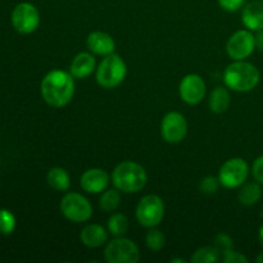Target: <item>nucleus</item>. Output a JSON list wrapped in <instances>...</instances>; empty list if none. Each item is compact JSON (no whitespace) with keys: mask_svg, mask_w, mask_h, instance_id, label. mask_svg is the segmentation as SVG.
I'll return each mask as SVG.
<instances>
[{"mask_svg":"<svg viewBox=\"0 0 263 263\" xmlns=\"http://www.w3.org/2000/svg\"><path fill=\"white\" fill-rule=\"evenodd\" d=\"M15 229V217L10 211L0 210V234L10 235Z\"/></svg>","mask_w":263,"mask_h":263,"instance_id":"25","label":"nucleus"},{"mask_svg":"<svg viewBox=\"0 0 263 263\" xmlns=\"http://www.w3.org/2000/svg\"><path fill=\"white\" fill-rule=\"evenodd\" d=\"M104 257L108 263H138L140 252L133 240L123 236H115L105 247Z\"/></svg>","mask_w":263,"mask_h":263,"instance_id":"5","label":"nucleus"},{"mask_svg":"<svg viewBox=\"0 0 263 263\" xmlns=\"http://www.w3.org/2000/svg\"><path fill=\"white\" fill-rule=\"evenodd\" d=\"M256 49V37L251 30H239L230 36L226 51L233 61H244Z\"/></svg>","mask_w":263,"mask_h":263,"instance_id":"10","label":"nucleus"},{"mask_svg":"<svg viewBox=\"0 0 263 263\" xmlns=\"http://www.w3.org/2000/svg\"><path fill=\"white\" fill-rule=\"evenodd\" d=\"M243 25L251 31H262L263 30V2L262 0H254L246 5L241 14Z\"/></svg>","mask_w":263,"mask_h":263,"instance_id":"15","label":"nucleus"},{"mask_svg":"<svg viewBox=\"0 0 263 263\" xmlns=\"http://www.w3.org/2000/svg\"><path fill=\"white\" fill-rule=\"evenodd\" d=\"M220 252L215 248V247H204L200 248L193 254L192 261L193 263H213L217 262L220 259Z\"/></svg>","mask_w":263,"mask_h":263,"instance_id":"23","label":"nucleus"},{"mask_svg":"<svg viewBox=\"0 0 263 263\" xmlns=\"http://www.w3.org/2000/svg\"><path fill=\"white\" fill-rule=\"evenodd\" d=\"M95 66H97V62H95L94 55L82 51L73 58L69 67V72L76 79H86L94 72Z\"/></svg>","mask_w":263,"mask_h":263,"instance_id":"17","label":"nucleus"},{"mask_svg":"<svg viewBox=\"0 0 263 263\" xmlns=\"http://www.w3.org/2000/svg\"><path fill=\"white\" fill-rule=\"evenodd\" d=\"M222 262L223 263H247L248 262V258H247L244 254L239 253V252L235 251H229L226 252L222 256Z\"/></svg>","mask_w":263,"mask_h":263,"instance_id":"28","label":"nucleus"},{"mask_svg":"<svg viewBox=\"0 0 263 263\" xmlns=\"http://www.w3.org/2000/svg\"><path fill=\"white\" fill-rule=\"evenodd\" d=\"M40 23V13L31 3H20L12 12V25L23 35L32 33Z\"/></svg>","mask_w":263,"mask_h":263,"instance_id":"9","label":"nucleus"},{"mask_svg":"<svg viewBox=\"0 0 263 263\" xmlns=\"http://www.w3.org/2000/svg\"><path fill=\"white\" fill-rule=\"evenodd\" d=\"M211 110L213 113H225L230 107V94H229L228 89L222 86H218L212 90L210 95V100H208Z\"/></svg>","mask_w":263,"mask_h":263,"instance_id":"18","label":"nucleus"},{"mask_svg":"<svg viewBox=\"0 0 263 263\" xmlns=\"http://www.w3.org/2000/svg\"><path fill=\"white\" fill-rule=\"evenodd\" d=\"M108 231L113 236H123L128 231V220L123 213H113L108 220Z\"/></svg>","mask_w":263,"mask_h":263,"instance_id":"22","label":"nucleus"},{"mask_svg":"<svg viewBox=\"0 0 263 263\" xmlns=\"http://www.w3.org/2000/svg\"><path fill=\"white\" fill-rule=\"evenodd\" d=\"M261 74L254 64L246 61H234L226 68L223 81L229 89L238 92H247L258 85Z\"/></svg>","mask_w":263,"mask_h":263,"instance_id":"3","label":"nucleus"},{"mask_svg":"<svg viewBox=\"0 0 263 263\" xmlns=\"http://www.w3.org/2000/svg\"><path fill=\"white\" fill-rule=\"evenodd\" d=\"M86 45L90 51L98 55H109L115 51L116 43L109 33L104 31H94L86 39Z\"/></svg>","mask_w":263,"mask_h":263,"instance_id":"14","label":"nucleus"},{"mask_svg":"<svg viewBox=\"0 0 263 263\" xmlns=\"http://www.w3.org/2000/svg\"><path fill=\"white\" fill-rule=\"evenodd\" d=\"M109 175L102 168H90L82 174L80 185L82 190L89 194H99L107 190L109 185Z\"/></svg>","mask_w":263,"mask_h":263,"instance_id":"13","label":"nucleus"},{"mask_svg":"<svg viewBox=\"0 0 263 263\" xmlns=\"http://www.w3.org/2000/svg\"><path fill=\"white\" fill-rule=\"evenodd\" d=\"M205 91H207L205 82L199 74H186V76L181 80V82H180V97H181L182 102H185L186 104H199V103L204 99Z\"/></svg>","mask_w":263,"mask_h":263,"instance_id":"12","label":"nucleus"},{"mask_svg":"<svg viewBox=\"0 0 263 263\" xmlns=\"http://www.w3.org/2000/svg\"><path fill=\"white\" fill-rule=\"evenodd\" d=\"M162 138L170 144H179L187 134V122L179 112H170L163 117L161 123Z\"/></svg>","mask_w":263,"mask_h":263,"instance_id":"11","label":"nucleus"},{"mask_svg":"<svg viewBox=\"0 0 263 263\" xmlns=\"http://www.w3.org/2000/svg\"><path fill=\"white\" fill-rule=\"evenodd\" d=\"M41 97L53 108L66 107L74 94V81L71 72L53 69L48 72L40 85Z\"/></svg>","mask_w":263,"mask_h":263,"instance_id":"1","label":"nucleus"},{"mask_svg":"<svg viewBox=\"0 0 263 263\" xmlns=\"http://www.w3.org/2000/svg\"><path fill=\"white\" fill-rule=\"evenodd\" d=\"M148 181L145 168L133 161L121 162L112 172V182L120 192L138 193L143 189Z\"/></svg>","mask_w":263,"mask_h":263,"instance_id":"2","label":"nucleus"},{"mask_svg":"<svg viewBox=\"0 0 263 263\" xmlns=\"http://www.w3.org/2000/svg\"><path fill=\"white\" fill-rule=\"evenodd\" d=\"M213 247L220 252L221 256L226 253V252L231 251L233 249V239L225 233H221L218 235H216L215 240H213Z\"/></svg>","mask_w":263,"mask_h":263,"instance_id":"26","label":"nucleus"},{"mask_svg":"<svg viewBox=\"0 0 263 263\" xmlns=\"http://www.w3.org/2000/svg\"><path fill=\"white\" fill-rule=\"evenodd\" d=\"M80 239H81L82 244L87 248H99L107 243L108 231L102 225L90 223L82 229Z\"/></svg>","mask_w":263,"mask_h":263,"instance_id":"16","label":"nucleus"},{"mask_svg":"<svg viewBox=\"0 0 263 263\" xmlns=\"http://www.w3.org/2000/svg\"><path fill=\"white\" fill-rule=\"evenodd\" d=\"M254 37H256V49L263 54V30L258 31V33Z\"/></svg>","mask_w":263,"mask_h":263,"instance_id":"31","label":"nucleus"},{"mask_svg":"<svg viewBox=\"0 0 263 263\" xmlns=\"http://www.w3.org/2000/svg\"><path fill=\"white\" fill-rule=\"evenodd\" d=\"M258 240L259 243H261V246L263 247V225L259 228V231H258Z\"/></svg>","mask_w":263,"mask_h":263,"instance_id":"32","label":"nucleus"},{"mask_svg":"<svg viewBox=\"0 0 263 263\" xmlns=\"http://www.w3.org/2000/svg\"><path fill=\"white\" fill-rule=\"evenodd\" d=\"M145 243H146V247H148L151 251L158 252L164 247V244H166V239H164V235L162 231L152 228V230L148 231V234H146Z\"/></svg>","mask_w":263,"mask_h":263,"instance_id":"24","label":"nucleus"},{"mask_svg":"<svg viewBox=\"0 0 263 263\" xmlns=\"http://www.w3.org/2000/svg\"><path fill=\"white\" fill-rule=\"evenodd\" d=\"M218 186H220V180L213 176L204 177V179H202V181L199 184L200 192L207 195L215 194L218 190Z\"/></svg>","mask_w":263,"mask_h":263,"instance_id":"27","label":"nucleus"},{"mask_svg":"<svg viewBox=\"0 0 263 263\" xmlns=\"http://www.w3.org/2000/svg\"><path fill=\"white\" fill-rule=\"evenodd\" d=\"M46 181H48L49 186L53 187L57 192H66L71 186V177H69L68 172L62 167H54V168L49 170L48 175H46Z\"/></svg>","mask_w":263,"mask_h":263,"instance_id":"19","label":"nucleus"},{"mask_svg":"<svg viewBox=\"0 0 263 263\" xmlns=\"http://www.w3.org/2000/svg\"><path fill=\"white\" fill-rule=\"evenodd\" d=\"M249 175V166L243 158H231L221 166L218 180L222 186L228 189H236L247 181Z\"/></svg>","mask_w":263,"mask_h":263,"instance_id":"8","label":"nucleus"},{"mask_svg":"<svg viewBox=\"0 0 263 263\" xmlns=\"http://www.w3.org/2000/svg\"><path fill=\"white\" fill-rule=\"evenodd\" d=\"M164 216V203L158 195L149 194L140 199L136 207V218L144 228H156Z\"/></svg>","mask_w":263,"mask_h":263,"instance_id":"6","label":"nucleus"},{"mask_svg":"<svg viewBox=\"0 0 263 263\" xmlns=\"http://www.w3.org/2000/svg\"><path fill=\"white\" fill-rule=\"evenodd\" d=\"M121 204V193L117 187L115 189H107L102 194L99 199V207L104 212H113L117 210Z\"/></svg>","mask_w":263,"mask_h":263,"instance_id":"21","label":"nucleus"},{"mask_svg":"<svg viewBox=\"0 0 263 263\" xmlns=\"http://www.w3.org/2000/svg\"><path fill=\"white\" fill-rule=\"evenodd\" d=\"M175 262L185 263V259H181V258H174V259H171V263H175Z\"/></svg>","mask_w":263,"mask_h":263,"instance_id":"34","label":"nucleus"},{"mask_svg":"<svg viewBox=\"0 0 263 263\" xmlns=\"http://www.w3.org/2000/svg\"><path fill=\"white\" fill-rule=\"evenodd\" d=\"M127 74L125 61L118 54H109L100 62L97 69V82L104 89L120 86Z\"/></svg>","mask_w":263,"mask_h":263,"instance_id":"4","label":"nucleus"},{"mask_svg":"<svg viewBox=\"0 0 263 263\" xmlns=\"http://www.w3.org/2000/svg\"><path fill=\"white\" fill-rule=\"evenodd\" d=\"M244 2L246 0H218V4L222 9L228 10V12H235L243 7Z\"/></svg>","mask_w":263,"mask_h":263,"instance_id":"29","label":"nucleus"},{"mask_svg":"<svg viewBox=\"0 0 263 263\" xmlns=\"http://www.w3.org/2000/svg\"><path fill=\"white\" fill-rule=\"evenodd\" d=\"M262 197V189L259 182H244L239 192L238 199L243 205H254Z\"/></svg>","mask_w":263,"mask_h":263,"instance_id":"20","label":"nucleus"},{"mask_svg":"<svg viewBox=\"0 0 263 263\" xmlns=\"http://www.w3.org/2000/svg\"><path fill=\"white\" fill-rule=\"evenodd\" d=\"M256 261L258 262V263H263V252H262V253L258 254V257H257Z\"/></svg>","mask_w":263,"mask_h":263,"instance_id":"33","label":"nucleus"},{"mask_svg":"<svg viewBox=\"0 0 263 263\" xmlns=\"http://www.w3.org/2000/svg\"><path fill=\"white\" fill-rule=\"evenodd\" d=\"M61 212L72 222H86L92 216V207L89 200L79 193H67L61 202Z\"/></svg>","mask_w":263,"mask_h":263,"instance_id":"7","label":"nucleus"},{"mask_svg":"<svg viewBox=\"0 0 263 263\" xmlns=\"http://www.w3.org/2000/svg\"><path fill=\"white\" fill-rule=\"evenodd\" d=\"M252 175L256 179V181H258L259 184L263 185V156L258 157L254 161L253 167H252Z\"/></svg>","mask_w":263,"mask_h":263,"instance_id":"30","label":"nucleus"}]
</instances>
